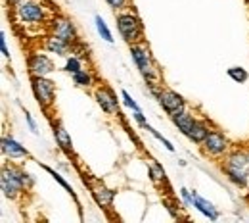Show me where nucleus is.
Masks as SVG:
<instances>
[{
  "mask_svg": "<svg viewBox=\"0 0 249 223\" xmlns=\"http://www.w3.org/2000/svg\"><path fill=\"white\" fill-rule=\"evenodd\" d=\"M12 8H14L16 21L27 27H38V25L50 23L52 18L56 16L42 0H19Z\"/></svg>",
  "mask_w": 249,
  "mask_h": 223,
  "instance_id": "obj_1",
  "label": "nucleus"
},
{
  "mask_svg": "<svg viewBox=\"0 0 249 223\" xmlns=\"http://www.w3.org/2000/svg\"><path fill=\"white\" fill-rule=\"evenodd\" d=\"M115 23H117V31L121 35V39L128 46L144 41V23H142L140 16L136 14L134 6L128 10H123V12H117Z\"/></svg>",
  "mask_w": 249,
  "mask_h": 223,
  "instance_id": "obj_2",
  "label": "nucleus"
},
{
  "mask_svg": "<svg viewBox=\"0 0 249 223\" xmlns=\"http://www.w3.org/2000/svg\"><path fill=\"white\" fill-rule=\"evenodd\" d=\"M0 189L8 200H18L23 192H27L23 183V167L18 163H4L0 175Z\"/></svg>",
  "mask_w": 249,
  "mask_h": 223,
  "instance_id": "obj_3",
  "label": "nucleus"
},
{
  "mask_svg": "<svg viewBox=\"0 0 249 223\" xmlns=\"http://www.w3.org/2000/svg\"><path fill=\"white\" fill-rule=\"evenodd\" d=\"M128 52H130V58H132V62L136 65V69L140 71V75H142L146 81L159 79V69H157L156 60H154L152 50H150V46L146 44V41L136 42V44H130V46H128Z\"/></svg>",
  "mask_w": 249,
  "mask_h": 223,
  "instance_id": "obj_4",
  "label": "nucleus"
},
{
  "mask_svg": "<svg viewBox=\"0 0 249 223\" xmlns=\"http://www.w3.org/2000/svg\"><path fill=\"white\" fill-rule=\"evenodd\" d=\"M29 81H31V93L36 104L44 112H50L56 104V83L50 77H29Z\"/></svg>",
  "mask_w": 249,
  "mask_h": 223,
  "instance_id": "obj_5",
  "label": "nucleus"
},
{
  "mask_svg": "<svg viewBox=\"0 0 249 223\" xmlns=\"http://www.w3.org/2000/svg\"><path fill=\"white\" fill-rule=\"evenodd\" d=\"M230 150H232L230 139L222 131H218V129H211V133L207 135V139L201 144V152L207 158H213V160H222Z\"/></svg>",
  "mask_w": 249,
  "mask_h": 223,
  "instance_id": "obj_6",
  "label": "nucleus"
},
{
  "mask_svg": "<svg viewBox=\"0 0 249 223\" xmlns=\"http://www.w3.org/2000/svg\"><path fill=\"white\" fill-rule=\"evenodd\" d=\"M27 71H29V77H50L56 71V65L48 54L31 52L27 56Z\"/></svg>",
  "mask_w": 249,
  "mask_h": 223,
  "instance_id": "obj_7",
  "label": "nucleus"
},
{
  "mask_svg": "<svg viewBox=\"0 0 249 223\" xmlns=\"http://www.w3.org/2000/svg\"><path fill=\"white\" fill-rule=\"evenodd\" d=\"M48 25H50V33L58 35L63 41H67L71 44L79 42V29H77V25L73 23L71 18H67V16H54Z\"/></svg>",
  "mask_w": 249,
  "mask_h": 223,
  "instance_id": "obj_8",
  "label": "nucleus"
},
{
  "mask_svg": "<svg viewBox=\"0 0 249 223\" xmlns=\"http://www.w3.org/2000/svg\"><path fill=\"white\" fill-rule=\"evenodd\" d=\"M94 100L98 102L102 112H106L107 116H119V98H117L115 91L111 87L98 85L94 89Z\"/></svg>",
  "mask_w": 249,
  "mask_h": 223,
  "instance_id": "obj_9",
  "label": "nucleus"
},
{
  "mask_svg": "<svg viewBox=\"0 0 249 223\" xmlns=\"http://www.w3.org/2000/svg\"><path fill=\"white\" fill-rule=\"evenodd\" d=\"M157 102H159V106L163 108V112H165L167 116L177 114V112H182V110L188 108L186 98L180 95V93H177V91H173V89H167V87H165L163 93L159 95Z\"/></svg>",
  "mask_w": 249,
  "mask_h": 223,
  "instance_id": "obj_10",
  "label": "nucleus"
},
{
  "mask_svg": "<svg viewBox=\"0 0 249 223\" xmlns=\"http://www.w3.org/2000/svg\"><path fill=\"white\" fill-rule=\"evenodd\" d=\"M0 144H2V154H4V158L12 160V162H19V160L31 158V152H29L19 141H16L12 135H4L2 141H0Z\"/></svg>",
  "mask_w": 249,
  "mask_h": 223,
  "instance_id": "obj_11",
  "label": "nucleus"
},
{
  "mask_svg": "<svg viewBox=\"0 0 249 223\" xmlns=\"http://www.w3.org/2000/svg\"><path fill=\"white\" fill-rule=\"evenodd\" d=\"M220 171L224 173V177H226L232 185H236V187H240V189H246V187H248L249 169L240 167V165H234V163H228V162L222 160V163H220Z\"/></svg>",
  "mask_w": 249,
  "mask_h": 223,
  "instance_id": "obj_12",
  "label": "nucleus"
},
{
  "mask_svg": "<svg viewBox=\"0 0 249 223\" xmlns=\"http://www.w3.org/2000/svg\"><path fill=\"white\" fill-rule=\"evenodd\" d=\"M73 46H75V44L63 41V39H60V37L54 35V33H48V35L44 37V42H42V48H44L48 54H56V56H63V58H67L69 54H73Z\"/></svg>",
  "mask_w": 249,
  "mask_h": 223,
  "instance_id": "obj_13",
  "label": "nucleus"
},
{
  "mask_svg": "<svg viewBox=\"0 0 249 223\" xmlns=\"http://www.w3.org/2000/svg\"><path fill=\"white\" fill-rule=\"evenodd\" d=\"M52 135H54V141H56V146L62 150L63 154L71 156L73 154V139L69 135V131L65 129L60 120H52Z\"/></svg>",
  "mask_w": 249,
  "mask_h": 223,
  "instance_id": "obj_14",
  "label": "nucleus"
},
{
  "mask_svg": "<svg viewBox=\"0 0 249 223\" xmlns=\"http://www.w3.org/2000/svg\"><path fill=\"white\" fill-rule=\"evenodd\" d=\"M90 196L102 210H107V208H111V204L115 200V191H111L104 183H94L90 185Z\"/></svg>",
  "mask_w": 249,
  "mask_h": 223,
  "instance_id": "obj_15",
  "label": "nucleus"
},
{
  "mask_svg": "<svg viewBox=\"0 0 249 223\" xmlns=\"http://www.w3.org/2000/svg\"><path fill=\"white\" fill-rule=\"evenodd\" d=\"M192 202H194V208H196L201 216H205L209 222H217L218 218H220V212L217 210V206H215L213 202H209L207 198H203L199 192L192 191Z\"/></svg>",
  "mask_w": 249,
  "mask_h": 223,
  "instance_id": "obj_16",
  "label": "nucleus"
},
{
  "mask_svg": "<svg viewBox=\"0 0 249 223\" xmlns=\"http://www.w3.org/2000/svg\"><path fill=\"white\" fill-rule=\"evenodd\" d=\"M169 118H171V123L178 129V133H180V135H184V137H188V135H190V131L194 129L196 122H197V118H196V116H194V114H192L188 108H186V110H182V112L171 114Z\"/></svg>",
  "mask_w": 249,
  "mask_h": 223,
  "instance_id": "obj_17",
  "label": "nucleus"
},
{
  "mask_svg": "<svg viewBox=\"0 0 249 223\" xmlns=\"http://www.w3.org/2000/svg\"><path fill=\"white\" fill-rule=\"evenodd\" d=\"M211 125L207 123V120H197L196 122V125H194V129L190 131V135H188L186 139L188 141H192L194 144H197V146H201L203 144V141L207 139V135L211 133Z\"/></svg>",
  "mask_w": 249,
  "mask_h": 223,
  "instance_id": "obj_18",
  "label": "nucleus"
},
{
  "mask_svg": "<svg viewBox=\"0 0 249 223\" xmlns=\"http://www.w3.org/2000/svg\"><path fill=\"white\" fill-rule=\"evenodd\" d=\"M148 177L156 187H161L167 183V173H165L163 165L156 160H150V163H148Z\"/></svg>",
  "mask_w": 249,
  "mask_h": 223,
  "instance_id": "obj_19",
  "label": "nucleus"
},
{
  "mask_svg": "<svg viewBox=\"0 0 249 223\" xmlns=\"http://www.w3.org/2000/svg\"><path fill=\"white\" fill-rule=\"evenodd\" d=\"M38 163H40V162H38ZM40 167H42V169H44V171H46V173H48V175H50V177H52V179H54V181H56L60 187H63L65 191L69 192V194H71V198L75 200V204L81 208V204H79V198H77V194H75V191H73V187H71V185H69V183L63 179L62 173H58L54 167H50V165H46V163H40Z\"/></svg>",
  "mask_w": 249,
  "mask_h": 223,
  "instance_id": "obj_20",
  "label": "nucleus"
},
{
  "mask_svg": "<svg viewBox=\"0 0 249 223\" xmlns=\"http://www.w3.org/2000/svg\"><path fill=\"white\" fill-rule=\"evenodd\" d=\"M71 79H73V83L79 87V89H92L94 85V77L92 73H90V69H79L77 73H73L71 75Z\"/></svg>",
  "mask_w": 249,
  "mask_h": 223,
  "instance_id": "obj_21",
  "label": "nucleus"
},
{
  "mask_svg": "<svg viewBox=\"0 0 249 223\" xmlns=\"http://www.w3.org/2000/svg\"><path fill=\"white\" fill-rule=\"evenodd\" d=\"M94 23H96V31H98V35L106 41V42H113L115 39H113V33H111V29H109V25L106 23V20L102 18V16H96L94 18Z\"/></svg>",
  "mask_w": 249,
  "mask_h": 223,
  "instance_id": "obj_22",
  "label": "nucleus"
},
{
  "mask_svg": "<svg viewBox=\"0 0 249 223\" xmlns=\"http://www.w3.org/2000/svg\"><path fill=\"white\" fill-rule=\"evenodd\" d=\"M226 75H228L234 83H246L249 79L248 69L242 67V65H232V67H228V69H226Z\"/></svg>",
  "mask_w": 249,
  "mask_h": 223,
  "instance_id": "obj_23",
  "label": "nucleus"
},
{
  "mask_svg": "<svg viewBox=\"0 0 249 223\" xmlns=\"http://www.w3.org/2000/svg\"><path fill=\"white\" fill-rule=\"evenodd\" d=\"M85 65H83V60H81V56H75V54H69L67 58H65V64H63V71L65 73H69V75H73V73H77L79 69H83Z\"/></svg>",
  "mask_w": 249,
  "mask_h": 223,
  "instance_id": "obj_24",
  "label": "nucleus"
},
{
  "mask_svg": "<svg viewBox=\"0 0 249 223\" xmlns=\"http://www.w3.org/2000/svg\"><path fill=\"white\" fill-rule=\"evenodd\" d=\"M144 129H146V131H148V133H150V135H152L154 139H157V141H159V142H161V144H163V146H165V148H167L169 152H175V146H173V142H171L169 139H165V137H163V135H161L159 131H156V129L152 127L150 123H148V125H146Z\"/></svg>",
  "mask_w": 249,
  "mask_h": 223,
  "instance_id": "obj_25",
  "label": "nucleus"
},
{
  "mask_svg": "<svg viewBox=\"0 0 249 223\" xmlns=\"http://www.w3.org/2000/svg\"><path fill=\"white\" fill-rule=\"evenodd\" d=\"M106 4L117 14V12H123V10H128L132 8V0H106Z\"/></svg>",
  "mask_w": 249,
  "mask_h": 223,
  "instance_id": "obj_26",
  "label": "nucleus"
},
{
  "mask_svg": "<svg viewBox=\"0 0 249 223\" xmlns=\"http://www.w3.org/2000/svg\"><path fill=\"white\" fill-rule=\"evenodd\" d=\"M146 85H148V91H150V95L154 96V98H159V95L163 93V83L159 81V79H152V81H146Z\"/></svg>",
  "mask_w": 249,
  "mask_h": 223,
  "instance_id": "obj_27",
  "label": "nucleus"
},
{
  "mask_svg": "<svg viewBox=\"0 0 249 223\" xmlns=\"http://www.w3.org/2000/svg\"><path fill=\"white\" fill-rule=\"evenodd\" d=\"M121 100H123V104L126 106V108H128V110H130V112H136V110H140L138 102H136V100L130 96V93H128V91H124V89L121 91Z\"/></svg>",
  "mask_w": 249,
  "mask_h": 223,
  "instance_id": "obj_28",
  "label": "nucleus"
},
{
  "mask_svg": "<svg viewBox=\"0 0 249 223\" xmlns=\"http://www.w3.org/2000/svg\"><path fill=\"white\" fill-rule=\"evenodd\" d=\"M23 116H25V123H27L29 131H31L33 135H38V125H36L35 118L31 116V112H29V110H23Z\"/></svg>",
  "mask_w": 249,
  "mask_h": 223,
  "instance_id": "obj_29",
  "label": "nucleus"
},
{
  "mask_svg": "<svg viewBox=\"0 0 249 223\" xmlns=\"http://www.w3.org/2000/svg\"><path fill=\"white\" fill-rule=\"evenodd\" d=\"M132 120L138 123V127L144 129L146 125H148V118L144 116V112H142V110H136V112H132Z\"/></svg>",
  "mask_w": 249,
  "mask_h": 223,
  "instance_id": "obj_30",
  "label": "nucleus"
},
{
  "mask_svg": "<svg viewBox=\"0 0 249 223\" xmlns=\"http://www.w3.org/2000/svg\"><path fill=\"white\" fill-rule=\"evenodd\" d=\"M180 198H182L184 208H194V202H192V191H188L186 187H182V189H180Z\"/></svg>",
  "mask_w": 249,
  "mask_h": 223,
  "instance_id": "obj_31",
  "label": "nucleus"
},
{
  "mask_svg": "<svg viewBox=\"0 0 249 223\" xmlns=\"http://www.w3.org/2000/svg\"><path fill=\"white\" fill-rule=\"evenodd\" d=\"M0 50H2V56L6 60H10V48H8V42H6V33L0 31Z\"/></svg>",
  "mask_w": 249,
  "mask_h": 223,
  "instance_id": "obj_32",
  "label": "nucleus"
},
{
  "mask_svg": "<svg viewBox=\"0 0 249 223\" xmlns=\"http://www.w3.org/2000/svg\"><path fill=\"white\" fill-rule=\"evenodd\" d=\"M23 183H25V189L27 191H31L33 187H35V177H33L29 171H25V169H23Z\"/></svg>",
  "mask_w": 249,
  "mask_h": 223,
  "instance_id": "obj_33",
  "label": "nucleus"
},
{
  "mask_svg": "<svg viewBox=\"0 0 249 223\" xmlns=\"http://www.w3.org/2000/svg\"><path fill=\"white\" fill-rule=\"evenodd\" d=\"M244 2H246V6H248V8H249V0H244Z\"/></svg>",
  "mask_w": 249,
  "mask_h": 223,
  "instance_id": "obj_34",
  "label": "nucleus"
},
{
  "mask_svg": "<svg viewBox=\"0 0 249 223\" xmlns=\"http://www.w3.org/2000/svg\"><path fill=\"white\" fill-rule=\"evenodd\" d=\"M248 154H249V152H248Z\"/></svg>",
  "mask_w": 249,
  "mask_h": 223,
  "instance_id": "obj_35",
  "label": "nucleus"
}]
</instances>
